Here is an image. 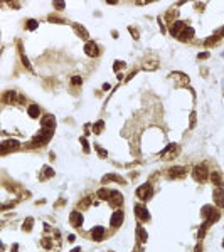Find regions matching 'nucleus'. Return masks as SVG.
Here are the masks:
<instances>
[{
    "mask_svg": "<svg viewBox=\"0 0 224 252\" xmlns=\"http://www.w3.org/2000/svg\"><path fill=\"white\" fill-rule=\"evenodd\" d=\"M54 135V130H47V128H42V131H41L39 135L36 136L34 140H32V146H42L49 141V140L52 138Z\"/></svg>",
    "mask_w": 224,
    "mask_h": 252,
    "instance_id": "1",
    "label": "nucleus"
},
{
    "mask_svg": "<svg viewBox=\"0 0 224 252\" xmlns=\"http://www.w3.org/2000/svg\"><path fill=\"white\" fill-rule=\"evenodd\" d=\"M192 176L196 178L197 181H204L207 180V176H209V172H207V167L206 165H196L192 170Z\"/></svg>",
    "mask_w": 224,
    "mask_h": 252,
    "instance_id": "2",
    "label": "nucleus"
},
{
    "mask_svg": "<svg viewBox=\"0 0 224 252\" xmlns=\"http://www.w3.org/2000/svg\"><path fill=\"white\" fill-rule=\"evenodd\" d=\"M19 146H20V143L17 141V140H7V141H3L2 146H0V153L7 155V153H10V151L19 150Z\"/></svg>",
    "mask_w": 224,
    "mask_h": 252,
    "instance_id": "3",
    "label": "nucleus"
},
{
    "mask_svg": "<svg viewBox=\"0 0 224 252\" xmlns=\"http://www.w3.org/2000/svg\"><path fill=\"white\" fill-rule=\"evenodd\" d=\"M185 27H187V25H185L184 22H180V20H175V22H174L172 25H170V34H172L174 37H179Z\"/></svg>",
    "mask_w": 224,
    "mask_h": 252,
    "instance_id": "4",
    "label": "nucleus"
},
{
    "mask_svg": "<svg viewBox=\"0 0 224 252\" xmlns=\"http://www.w3.org/2000/svg\"><path fill=\"white\" fill-rule=\"evenodd\" d=\"M135 213H136V217L140 218V220H143V222H147L148 218H150V213H148V210L143 207V205H135Z\"/></svg>",
    "mask_w": 224,
    "mask_h": 252,
    "instance_id": "5",
    "label": "nucleus"
},
{
    "mask_svg": "<svg viewBox=\"0 0 224 252\" xmlns=\"http://www.w3.org/2000/svg\"><path fill=\"white\" fill-rule=\"evenodd\" d=\"M136 195H138L142 200H148L150 198V195H152V188H150V185H142L138 190H136Z\"/></svg>",
    "mask_w": 224,
    "mask_h": 252,
    "instance_id": "6",
    "label": "nucleus"
},
{
    "mask_svg": "<svg viewBox=\"0 0 224 252\" xmlns=\"http://www.w3.org/2000/svg\"><path fill=\"white\" fill-rule=\"evenodd\" d=\"M214 202L217 207H224V190L221 187L214 188Z\"/></svg>",
    "mask_w": 224,
    "mask_h": 252,
    "instance_id": "7",
    "label": "nucleus"
},
{
    "mask_svg": "<svg viewBox=\"0 0 224 252\" xmlns=\"http://www.w3.org/2000/svg\"><path fill=\"white\" fill-rule=\"evenodd\" d=\"M84 52L88 54L89 57H96L98 54H99V47L94 42H86V45H84Z\"/></svg>",
    "mask_w": 224,
    "mask_h": 252,
    "instance_id": "8",
    "label": "nucleus"
},
{
    "mask_svg": "<svg viewBox=\"0 0 224 252\" xmlns=\"http://www.w3.org/2000/svg\"><path fill=\"white\" fill-rule=\"evenodd\" d=\"M123 218H125V213H123V210H117V212L111 215V225L113 227H120L123 222Z\"/></svg>",
    "mask_w": 224,
    "mask_h": 252,
    "instance_id": "9",
    "label": "nucleus"
},
{
    "mask_svg": "<svg viewBox=\"0 0 224 252\" xmlns=\"http://www.w3.org/2000/svg\"><path fill=\"white\" fill-rule=\"evenodd\" d=\"M110 197H111V200H110V204H111V205H115V207H120V205H123V195H122L120 192L113 190Z\"/></svg>",
    "mask_w": 224,
    "mask_h": 252,
    "instance_id": "10",
    "label": "nucleus"
},
{
    "mask_svg": "<svg viewBox=\"0 0 224 252\" xmlns=\"http://www.w3.org/2000/svg\"><path fill=\"white\" fill-rule=\"evenodd\" d=\"M169 175L172 176V178H182V176H185V168L182 167H174L169 170Z\"/></svg>",
    "mask_w": 224,
    "mask_h": 252,
    "instance_id": "11",
    "label": "nucleus"
},
{
    "mask_svg": "<svg viewBox=\"0 0 224 252\" xmlns=\"http://www.w3.org/2000/svg\"><path fill=\"white\" fill-rule=\"evenodd\" d=\"M54 126H56V118L51 116V114H47V116L42 118V128H47V130H54Z\"/></svg>",
    "mask_w": 224,
    "mask_h": 252,
    "instance_id": "12",
    "label": "nucleus"
},
{
    "mask_svg": "<svg viewBox=\"0 0 224 252\" xmlns=\"http://www.w3.org/2000/svg\"><path fill=\"white\" fill-rule=\"evenodd\" d=\"M91 237H93V241H103V237H105V229L103 227H94L93 230H91Z\"/></svg>",
    "mask_w": 224,
    "mask_h": 252,
    "instance_id": "13",
    "label": "nucleus"
},
{
    "mask_svg": "<svg viewBox=\"0 0 224 252\" xmlns=\"http://www.w3.org/2000/svg\"><path fill=\"white\" fill-rule=\"evenodd\" d=\"M177 151H179V148H177L175 144H170V146H169L167 150H164V151H162V156H164L165 160H170L174 155H177Z\"/></svg>",
    "mask_w": 224,
    "mask_h": 252,
    "instance_id": "14",
    "label": "nucleus"
},
{
    "mask_svg": "<svg viewBox=\"0 0 224 252\" xmlns=\"http://www.w3.org/2000/svg\"><path fill=\"white\" fill-rule=\"evenodd\" d=\"M194 37V29L192 27H185L184 30H182V34L179 35V39L180 40H189V39H192Z\"/></svg>",
    "mask_w": 224,
    "mask_h": 252,
    "instance_id": "15",
    "label": "nucleus"
},
{
    "mask_svg": "<svg viewBox=\"0 0 224 252\" xmlns=\"http://www.w3.org/2000/svg\"><path fill=\"white\" fill-rule=\"evenodd\" d=\"M69 220L73 222L74 227H81V224H83V217H81L79 212H73L71 217H69Z\"/></svg>",
    "mask_w": 224,
    "mask_h": 252,
    "instance_id": "16",
    "label": "nucleus"
},
{
    "mask_svg": "<svg viewBox=\"0 0 224 252\" xmlns=\"http://www.w3.org/2000/svg\"><path fill=\"white\" fill-rule=\"evenodd\" d=\"M211 180H212V183L216 187H222V178H221V175H219V172L211 173Z\"/></svg>",
    "mask_w": 224,
    "mask_h": 252,
    "instance_id": "17",
    "label": "nucleus"
},
{
    "mask_svg": "<svg viewBox=\"0 0 224 252\" xmlns=\"http://www.w3.org/2000/svg\"><path fill=\"white\" fill-rule=\"evenodd\" d=\"M74 30H76L78 35H81V39H88V37H89L88 30H86V29L83 27V25H78V24H76V25H74Z\"/></svg>",
    "mask_w": 224,
    "mask_h": 252,
    "instance_id": "18",
    "label": "nucleus"
},
{
    "mask_svg": "<svg viewBox=\"0 0 224 252\" xmlns=\"http://www.w3.org/2000/svg\"><path fill=\"white\" fill-rule=\"evenodd\" d=\"M27 113H29V116H31V118H39V113H41L39 106H37V104H31V106H29V109H27Z\"/></svg>",
    "mask_w": 224,
    "mask_h": 252,
    "instance_id": "19",
    "label": "nucleus"
},
{
    "mask_svg": "<svg viewBox=\"0 0 224 252\" xmlns=\"http://www.w3.org/2000/svg\"><path fill=\"white\" fill-rule=\"evenodd\" d=\"M136 234H138V241H140V242H147L148 235H147V232H145V229H143L142 225L136 227Z\"/></svg>",
    "mask_w": 224,
    "mask_h": 252,
    "instance_id": "20",
    "label": "nucleus"
},
{
    "mask_svg": "<svg viewBox=\"0 0 224 252\" xmlns=\"http://www.w3.org/2000/svg\"><path fill=\"white\" fill-rule=\"evenodd\" d=\"M3 103H5V104H9V103H14L15 101V93L14 91H7L5 94H3Z\"/></svg>",
    "mask_w": 224,
    "mask_h": 252,
    "instance_id": "21",
    "label": "nucleus"
},
{
    "mask_svg": "<svg viewBox=\"0 0 224 252\" xmlns=\"http://www.w3.org/2000/svg\"><path fill=\"white\" fill-rule=\"evenodd\" d=\"M108 180H115V181H118V183H125V180H123L122 176H117V175H106V176H103V181H108Z\"/></svg>",
    "mask_w": 224,
    "mask_h": 252,
    "instance_id": "22",
    "label": "nucleus"
},
{
    "mask_svg": "<svg viewBox=\"0 0 224 252\" xmlns=\"http://www.w3.org/2000/svg\"><path fill=\"white\" fill-rule=\"evenodd\" d=\"M212 212H214V208L211 207V205H206V207H202V217H207V218H209Z\"/></svg>",
    "mask_w": 224,
    "mask_h": 252,
    "instance_id": "23",
    "label": "nucleus"
},
{
    "mask_svg": "<svg viewBox=\"0 0 224 252\" xmlns=\"http://www.w3.org/2000/svg\"><path fill=\"white\" fill-rule=\"evenodd\" d=\"M110 195H111V192H110V190H106V188H101V190L98 192V197L103 198V200H105V198H108Z\"/></svg>",
    "mask_w": 224,
    "mask_h": 252,
    "instance_id": "24",
    "label": "nucleus"
},
{
    "mask_svg": "<svg viewBox=\"0 0 224 252\" xmlns=\"http://www.w3.org/2000/svg\"><path fill=\"white\" fill-rule=\"evenodd\" d=\"M167 19H169V20H172V24L175 22L174 19H177V10H174V9H172V10H169V12H167Z\"/></svg>",
    "mask_w": 224,
    "mask_h": 252,
    "instance_id": "25",
    "label": "nucleus"
},
{
    "mask_svg": "<svg viewBox=\"0 0 224 252\" xmlns=\"http://www.w3.org/2000/svg\"><path fill=\"white\" fill-rule=\"evenodd\" d=\"M32 222H34V220H32V218L29 217L27 220L24 222V227H22V229H24V230H31V229H32Z\"/></svg>",
    "mask_w": 224,
    "mask_h": 252,
    "instance_id": "26",
    "label": "nucleus"
},
{
    "mask_svg": "<svg viewBox=\"0 0 224 252\" xmlns=\"http://www.w3.org/2000/svg\"><path fill=\"white\" fill-rule=\"evenodd\" d=\"M26 27L31 29V30H34V29H37V20H27Z\"/></svg>",
    "mask_w": 224,
    "mask_h": 252,
    "instance_id": "27",
    "label": "nucleus"
},
{
    "mask_svg": "<svg viewBox=\"0 0 224 252\" xmlns=\"http://www.w3.org/2000/svg\"><path fill=\"white\" fill-rule=\"evenodd\" d=\"M93 130H94V133H101V130H103V121H98L96 125L93 126Z\"/></svg>",
    "mask_w": 224,
    "mask_h": 252,
    "instance_id": "28",
    "label": "nucleus"
},
{
    "mask_svg": "<svg viewBox=\"0 0 224 252\" xmlns=\"http://www.w3.org/2000/svg\"><path fill=\"white\" fill-rule=\"evenodd\" d=\"M81 144H83V148H84V151L88 153V151H89V146H88V141H86L84 138H81Z\"/></svg>",
    "mask_w": 224,
    "mask_h": 252,
    "instance_id": "29",
    "label": "nucleus"
},
{
    "mask_svg": "<svg viewBox=\"0 0 224 252\" xmlns=\"http://www.w3.org/2000/svg\"><path fill=\"white\" fill-rule=\"evenodd\" d=\"M54 7H56V9H59V10H63L64 7H66V3L64 2H56V3H54Z\"/></svg>",
    "mask_w": 224,
    "mask_h": 252,
    "instance_id": "30",
    "label": "nucleus"
},
{
    "mask_svg": "<svg viewBox=\"0 0 224 252\" xmlns=\"http://www.w3.org/2000/svg\"><path fill=\"white\" fill-rule=\"evenodd\" d=\"M81 82H83V81H81V77H79V76H74V77H73V84H74V86L81 84Z\"/></svg>",
    "mask_w": 224,
    "mask_h": 252,
    "instance_id": "31",
    "label": "nucleus"
},
{
    "mask_svg": "<svg viewBox=\"0 0 224 252\" xmlns=\"http://www.w3.org/2000/svg\"><path fill=\"white\" fill-rule=\"evenodd\" d=\"M44 172H45V176H52V175H54V172H52L49 167H45V168H44Z\"/></svg>",
    "mask_w": 224,
    "mask_h": 252,
    "instance_id": "32",
    "label": "nucleus"
},
{
    "mask_svg": "<svg viewBox=\"0 0 224 252\" xmlns=\"http://www.w3.org/2000/svg\"><path fill=\"white\" fill-rule=\"evenodd\" d=\"M125 66V62H120V61H117L115 62V71H120V67H123Z\"/></svg>",
    "mask_w": 224,
    "mask_h": 252,
    "instance_id": "33",
    "label": "nucleus"
},
{
    "mask_svg": "<svg viewBox=\"0 0 224 252\" xmlns=\"http://www.w3.org/2000/svg\"><path fill=\"white\" fill-rule=\"evenodd\" d=\"M130 32L131 34L135 35V39H138V30H136V29H133V27H130Z\"/></svg>",
    "mask_w": 224,
    "mask_h": 252,
    "instance_id": "34",
    "label": "nucleus"
},
{
    "mask_svg": "<svg viewBox=\"0 0 224 252\" xmlns=\"http://www.w3.org/2000/svg\"><path fill=\"white\" fill-rule=\"evenodd\" d=\"M207 57H209L207 52H201V54H199V59H207Z\"/></svg>",
    "mask_w": 224,
    "mask_h": 252,
    "instance_id": "35",
    "label": "nucleus"
},
{
    "mask_svg": "<svg viewBox=\"0 0 224 252\" xmlns=\"http://www.w3.org/2000/svg\"><path fill=\"white\" fill-rule=\"evenodd\" d=\"M71 252H81V247H74V249Z\"/></svg>",
    "mask_w": 224,
    "mask_h": 252,
    "instance_id": "36",
    "label": "nucleus"
},
{
    "mask_svg": "<svg viewBox=\"0 0 224 252\" xmlns=\"http://www.w3.org/2000/svg\"><path fill=\"white\" fill-rule=\"evenodd\" d=\"M196 252H201V245H197V247H196Z\"/></svg>",
    "mask_w": 224,
    "mask_h": 252,
    "instance_id": "37",
    "label": "nucleus"
},
{
    "mask_svg": "<svg viewBox=\"0 0 224 252\" xmlns=\"http://www.w3.org/2000/svg\"><path fill=\"white\" fill-rule=\"evenodd\" d=\"M222 247H224V242H222Z\"/></svg>",
    "mask_w": 224,
    "mask_h": 252,
    "instance_id": "38",
    "label": "nucleus"
}]
</instances>
